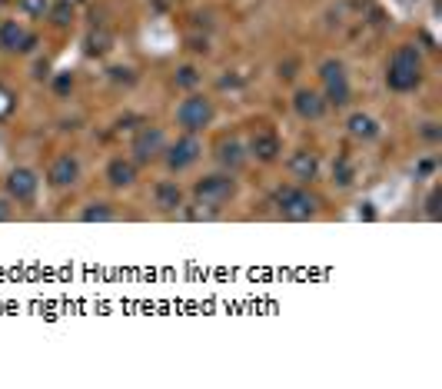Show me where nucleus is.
<instances>
[{"label":"nucleus","instance_id":"obj_23","mask_svg":"<svg viewBox=\"0 0 442 389\" xmlns=\"http://www.w3.org/2000/svg\"><path fill=\"white\" fill-rule=\"evenodd\" d=\"M429 216H439V190H432L429 197Z\"/></svg>","mask_w":442,"mask_h":389},{"label":"nucleus","instance_id":"obj_10","mask_svg":"<svg viewBox=\"0 0 442 389\" xmlns=\"http://www.w3.org/2000/svg\"><path fill=\"white\" fill-rule=\"evenodd\" d=\"M47 180H51V187L63 190V187H74L76 180H80V160L76 157H70V153H63V157H57L51 166V173H47Z\"/></svg>","mask_w":442,"mask_h":389},{"label":"nucleus","instance_id":"obj_20","mask_svg":"<svg viewBox=\"0 0 442 389\" xmlns=\"http://www.w3.org/2000/svg\"><path fill=\"white\" fill-rule=\"evenodd\" d=\"M47 7H51V0H20V11H24L27 17H43Z\"/></svg>","mask_w":442,"mask_h":389},{"label":"nucleus","instance_id":"obj_4","mask_svg":"<svg viewBox=\"0 0 442 389\" xmlns=\"http://www.w3.org/2000/svg\"><path fill=\"white\" fill-rule=\"evenodd\" d=\"M213 100L210 97H203V93H189L187 100L177 107V124L187 130V133H196V130H203V126L213 124Z\"/></svg>","mask_w":442,"mask_h":389},{"label":"nucleus","instance_id":"obj_9","mask_svg":"<svg viewBox=\"0 0 442 389\" xmlns=\"http://www.w3.org/2000/svg\"><path fill=\"white\" fill-rule=\"evenodd\" d=\"M34 47H37V37H34V34H27L17 20H4V24H0V51L30 53Z\"/></svg>","mask_w":442,"mask_h":389},{"label":"nucleus","instance_id":"obj_6","mask_svg":"<svg viewBox=\"0 0 442 389\" xmlns=\"http://www.w3.org/2000/svg\"><path fill=\"white\" fill-rule=\"evenodd\" d=\"M163 150H166V133L160 126H143L137 133V140H133V160L137 164H150Z\"/></svg>","mask_w":442,"mask_h":389},{"label":"nucleus","instance_id":"obj_5","mask_svg":"<svg viewBox=\"0 0 442 389\" xmlns=\"http://www.w3.org/2000/svg\"><path fill=\"white\" fill-rule=\"evenodd\" d=\"M319 77H323V87H326V103H333V107H342V103H349V77H346V67H342L340 60H326L323 63V70H319Z\"/></svg>","mask_w":442,"mask_h":389},{"label":"nucleus","instance_id":"obj_21","mask_svg":"<svg viewBox=\"0 0 442 389\" xmlns=\"http://www.w3.org/2000/svg\"><path fill=\"white\" fill-rule=\"evenodd\" d=\"M200 84V74H196V67H183L177 77V87H196Z\"/></svg>","mask_w":442,"mask_h":389},{"label":"nucleus","instance_id":"obj_25","mask_svg":"<svg viewBox=\"0 0 442 389\" xmlns=\"http://www.w3.org/2000/svg\"><path fill=\"white\" fill-rule=\"evenodd\" d=\"M7 110H11V93H4V90H0V117H4Z\"/></svg>","mask_w":442,"mask_h":389},{"label":"nucleus","instance_id":"obj_1","mask_svg":"<svg viewBox=\"0 0 442 389\" xmlns=\"http://www.w3.org/2000/svg\"><path fill=\"white\" fill-rule=\"evenodd\" d=\"M419 80H422V53L413 44L396 47V53L389 57V67H386V84H389V90L409 93V90L419 87Z\"/></svg>","mask_w":442,"mask_h":389},{"label":"nucleus","instance_id":"obj_15","mask_svg":"<svg viewBox=\"0 0 442 389\" xmlns=\"http://www.w3.org/2000/svg\"><path fill=\"white\" fill-rule=\"evenodd\" d=\"M107 180H110L114 187H130V183L137 180V164H133V160H110Z\"/></svg>","mask_w":442,"mask_h":389},{"label":"nucleus","instance_id":"obj_12","mask_svg":"<svg viewBox=\"0 0 442 389\" xmlns=\"http://www.w3.org/2000/svg\"><path fill=\"white\" fill-rule=\"evenodd\" d=\"M293 107H296V113H300L303 120H319V117L326 113V100H323L316 90H300V93L293 97Z\"/></svg>","mask_w":442,"mask_h":389},{"label":"nucleus","instance_id":"obj_7","mask_svg":"<svg viewBox=\"0 0 442 389\" xmlns=\"http://www.w3.org/2000/svg\"><path fill=\"white\" fill-rule=\"evenodd\" d=\"M37 190H40V180L30 166H17L7 176V200H13V203H30L37 197Z\"/></svg>","mask_w":442,"mask_h":389},{"label":"nucleus","instance_id":"obj_8","mask_svg":"<svg viewBox=\"0 0 442 389\" xmlns=\"http://www.w3.org/2000/svg\"><path fill=\"white\" fill-rule=\"evenodd\" d=\"M166 153V166L173 170V173H180V170H187L189 164H196L200 160V153H203V147H200V140L193 137V133H187V137H180L170 150H163Z\"/></svg>","mask_w":442,"mask_h":389},{"label":"nucleus","instance_id":"obj_14","mask_svg":"<svg viewBox=\"0 0 442 389\" xmlns=\"http://www.w3.org/2000/svg\"><path fill=\"white\" fill-rule=\"evenodd\" d=\"M153 203L163 210V213H173V210H180L183 206V190L177 187V183H156V190H153Z\"/></svg>","mask_w":442,"mask_h":389},{"label":"nucleus","instance_id":"obj_19","mask_svg":"<svg viewBox=\"0 0 442 389\" xmlns=\"http://www.w3.org/2000/svg\"><path fill=\"white\" fill-rule=\"evenodd\" d=\"M333 180H336L340 187H349V183H353V166H349V160H340V164L333 166Z\"/></svg>","mask_w":442,"mask_h":389},{"label":"nucleus","instance_id":"obj_22","mask_svg":"<svg viewBox=\"0 0 442 389\" xmlns=\"http://www.w3.org/2000/svg\"><path fill=\"white\" fill-rule=\"evenodd\" d=\"M53 87H57V93H67V90L74 87V77H70V74H63V77H57V84H53Z\"/></svg>","mask_w":442,"mask_h":389},{"label":"nucleus","instance_id":"obj_13","mask_svg":"<svg viewBox=\"0 0 442 389\" xmlns=\"http://www.w3.org/2000/svg\"><path fill=\"white\" fill-rule=\"evenodd\" d=\"M290 173L296 180H316V173H319V157L313 150H296L290 157Z\"/></svg>","mask_w":442,"mask_h":389},{"label":"nucleus","instance_id":"obj_24","mask_svg":"<svg viewBox=\"0 0 442 389\" xmlns=\"http://www.w3.org/2000/svg\"><path fill=\"white\" fill-rule=\"evenodd\" d=\"M67 11H70V7H67V4H60V7H57V13H53V17H57L53 24H67Z\"/></svg>","mask_w":442,"mask_h":389},{"label":"nucleus","instance_id":"obj_18","mask_svg":"<svg viewBox=\"0 0 442 389\" xmlns=\"http://www.w3.org/2000/svg\"><path fill=\"white\" fill-rule=\"evenodd\" d=\"M80 220L83 223H107V220H114V210H110V203H90L80 213Z\"/></svg>","mask_w":442,"mask_h":389},{"label":"nucleus","instance_id":"obj_16","mask_svg":"<svg viewBox=\"0 0 442 389\" xmlns=\"http://www.w3.org/2000/svg\"><path fill=\"white\" fill-rule=\"evenodd\" d=\"M216 150H220V153H216V157H220V164L229 166V170H236V166L243 164V153H246L240 140H233V137L220 140V147H216Z\"/></svg>","mask_w":442,"mask_h":389},{"label":"nucleus","instance_id":"obj_11","mask_svg":"<svg viewBox=\"0 0 442 389\" xmlns=\"http://www.w3.org/2000/svg\"><path fill=\"white\" fill-rule=\"evenodd\" d=\"M279 150H283V143H279V137L273 133V130H256V133L250 137V147H246V153H253V157L263 160V164L276 160Z\"/></svg>","mask_w":442,"mask_h":389},{"label":"nucleus","instance_id":"obj_3","mask_svg":"<svg viewBox=\"0 0 442 389\" xmlns=\"http://www.w3.org/2000/svg\"><path fill=\"white\" fill-rule=\"evenodd\" d=\"M236 193V183L229 173H213L203 176L200 183L193 187V197H196V206H210V210H220L227 200H233Z\"/></svg>","mask_w":442,"mask_h":389},{"label":"nucleus","instance_id":"obj_26","mask_svg":"<svg viewBox=\"0 0 442 389\" xmlns=\"http://www.w3.org/2000/svg\"><path fill=\"white\" fill-rule=\"evenodd\" d=\"M11 216V210H7V200H0V220H7Z\"/></svg>","mask_w":442,"mask_h":389},{"label":"nucleus","instance_id":"obj_17","mask_svg":"<svg viewBox=\"0 0 442 389\" xmlns=\"http://www.w3.org/2000/svg\"><path fill=\"white\" fill-rule=\"evenodd\" d=\"M349 133H353L356 140H373L379 133V124L369 117V113H353V117H349Z\"/></svg>","mask_w":442,"mask_h":389},{"label":"nucleus","instance_id":"obj_2","mask_svg":"<svg viewBox=\"0 0 442 389\" xmlns=\"http://www.w3.org/2000/svg\"><path fill=\"white\" fill-rule=\"evenodd\" d=\"M319 197L303 187H286L276 193V210L283 220H313L319 213Z\"/></svg>","mask_w":442,"mask_h":389}]
</instances>
